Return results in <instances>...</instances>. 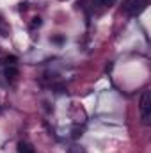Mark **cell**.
Here are the masks:
<instances>
[{
    "label": "cell",
    "mask_w": 151,
    "mask_h": 153,
    "mask_svg": "<svg viewBox=\"0 0 151 153\" xmlns=\"http://www.w3.org/2000/svg\"><path fill=\"white\" fill-rule=\"evenodd\" d=\"M139 107H141L142 121L148 125V123L151 121V94H150V91H144V93H142L141 102H139Z\"/></svg>",
    "instance_id": "cell-1"
},
{
    "label": "cell",
    "mask_w": 151,
    "mask_h": 153,
    "mask_svg": "<svg viewBox=\"0 0 151 153\" xmlns=\"http://www.w3.org/2000/svg\"><path fill=\"white\" fill-rule=\"evenodd\" d=\"M144 7H146V0H126L123 5L124 13H128L130 16H137Z\"/></svg>",
    "instance_id": "cell-2"
},
{
    "label": "cell",
    "mask_w": 151,
    "mask_h": 153,
    "mask_svg": "<svg viewBox=\"0 0 151 153\" xmlns=\"http://www.w3.org/2000/svg\"><path fill=\"white\" fill-rule=\"evenodd\" d=\"M18 153H36V152H34V148H32L29 143L20 141V143H18Z\"/></svg>",
    "instance_id": "cell-3"
},
{
    "label": "cell",
    "mask_w": 151,
    "mask_h": 153,
    "mask_svg": "<svg viewBox=\"0 0 151 153\" xmlns=\"http://www.w3.org/2000/svg\"><path fill=\"white\" fill-rule=\"evenodd\" d=\"M4 73H5L7 78H16V76L20 75V71H18V68H16V66H5Z\"/></svg>",
    "instance_id": "cell-4"
},
{
    "label": "cell",
    "mask_w": 151,
    "mask_h": 153,
    "mask_svg": "<svg viewBox=\"0 0 151 153\" xmlns=\"http://www.w3.org/2000/svg\"><path fill=\"white\" fill-rule=\"evenodd\" d=\"M5 62H7V66H14V64L18 62V59H16L14 55H7V57H5Z\"/></svg>",
    "instance_id": "cell-5"
},
{
    "label": "cell",
    "mask_w": 151,
    "mask_h": 153,
    "mask_svg": "<svg viewBox=\"0 0 151 153\" xmlns=\"http://www.w3.org/2000/svg\"><path fill=\"white\" fill-rule=\"evenodd\" d=\"M98 5H114L115 4V0H94Z\"/></svg>",
    "instance_id": "cell-6"
},
{
    "label": "cell",
    "mask_w": 151,
    "mask_h": 153,
    "mask_svg": "<svg viewBox=\"0 0 151 153\" xmlns=\"http://www.w3.org/2000/svg\"><path fill=\"white\" fill-rule=\"evenodd\" d=\"M39 25H41V18H39V16L32 18V22H30V27H32V29H36V27H39Z\"/></svg>",
    "instance_id": "cell-7"
},
{
    "label": "cell",
    "mask_w": 151,
    "mask_h": 153,
    "mask_svg": "<svg viewBox=\"0 0 151 153\" xmlns=\"http://www.w3.org/2000/svg\"><path fill=\"white\" fill-rule=\"evenodd\" d=\"M52 41H53V43H62L64 38H62V36H55V38H52Z\"/></svg>",
    "instance_id": "cell-8"
},
{
    "label": "cell",
    "mask_w": 151,
    "mask_h": 153,
    "mask_svg": "<svg viewBox=\"0 0 151 153\" xmlns=\"http://www.w3.org/2000/svg\"><path fill=\"white\" fill-rule=\"evenodd\" d=\"M20 9L21 11H27V4H20Z\"/></svg>",
    "instance_id": "cell-9"
}]
</instances>
